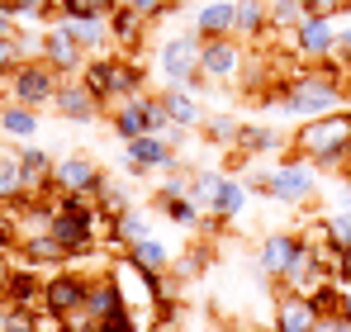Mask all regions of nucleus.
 <instances>
[{"label": "nucleus", "instance_id": "nucleus-1", "mask_svg": "<svg viewBox=\"0 0 351 332\" xmlns=\"http://www.w3.org/2000/svg\"><path fill=\"white\" fill-rule=\"evenodd\" d=\"M294 152H304L308 162H347L351 157V114H318V119H304L299 123V138H294Z\"/></svg>", "mask_w": 351, "mask_h": 332}, {"label": "nucleus", "instance_id": "nucleus-2", "mask_svg": "<svg viewBox=\"0 0 351 332\" xmlns=\"http://www.w3.org/2000/svg\"><path fill=\"white\" fill-rule=\"evenodd\" d=\"M81 86L100 100V105H110V100H128V95H143V71L128 62V57H90L86 67H81Z\"/></svg>", "mask_w": 351, "mask_h": 332}, {"label": "nucleus", "instance_id": "nucleus-3", "mask_svg": "<svg viewBox=\"0 0 351 332\" xmlns=\"http://www.w3.org/2000/svg\"><path fill=\"white\" fill-rule=\"evenodd\" d=\"M337 81H342V67H323V71H304L299 81H290L285 91V110L299 119H318V114L337 110Z\"/></svg>", "mask_w": 351, "mask_h": 332}, {"label": "nucleus", "instance_id": "nucleus-4", "mask_svg": "<svg viewBox=\"0 0 351 332\" xmlns=\"http://www.w3.org/2000/svg\"><path fill=\"white\" fill-rule=\"evenodd\" d=\"M10 91H14L19 105L38 110V105H53V100H58L62 76L48 67V62H19V67L10 71Z\"/></svg>", "mask_w": 351, "mask_h": 332}, {"label": "nucleus", "instance_id": "nucleus-5", "mask_svg": "<svg viewBox=\"0 0 351 332\" xmlns=\"http://www.w3.org/2000/svg\"><path fill=\"white\" fill-rule=\"evenodd\" d=\"M199 34H180V38H167L162 43V76L171 86H195L199 76Z\"/></svg>", "mask_w": 351, "mask_h": 332}, {"label": "nucleus", "instance_id": "nucleus-6", "mask_svg": "<svg viewBox=\"0 0 351 332\" xmlns=\"http://www.w3.org/2000/svg\"><path fill=\"white\" fill-rule=\"evenodd\" d=\"M242 43H237L233 34L228 38H204L199 43V76H209V81H237L242 76Z\"/></svg>", "mask_w": 351, "mask_h": 332}, {"label": "nucleus", "instance_id": "nucleus-7", "mask_svg": "<svg viewBox=\"0 0 351 332\" xmlns=\"http://www.w3.org/2000/svg\"><path fill=\"white\" fill-rule=\"evenodd\" d=\"M43 285L48 280H38V266L10 271L5 289H0V313H34V309H43Z\"/></svg>", "mask_w": 351, "mask_h": 332}, {"label": "nucleus", "instance_id": "nucleus-8", "mask_svg": "<svg viewBox=\"0 0 351 332\" xmlns=\"http://www.w3.org/2000/svg\"><path fill=\"white\" fill-rule=\"evenodd\" d=\"M86 285L90 276H81V271H58V276L43 285V313H71V309H81L86 304Z\"/></svg>", "mask_w": 351, "mask_h": 332}, {"label": "nucleus", "instance_id": "nucleus-9", "mask_svg": "<svg viewBox=\"0 0 351 332\" xmlns=\"http://www.w3.org/2000/svg\"><path fill=\"white\" fill-rule=\"evenodd\" d=\"M100 166L90 157H62L53 166V190H66V195H95L100 190Z\"/></svg>", "mask_w": 351, "mask_h": 332}, {"label": "nucleus", "instance_id": "nucleus-10", "mask_svg": "<svg viewBox=\"0 0 351 332\" xmlns=\"http://www.w3.org/2000/svg\"><path fill=\"white\" fill-rule=\"evenodd\" d=\"M38 53H43V62H48L58 76H71V71H81V67L90 62V53H86V48H81V43H76L62 24L48 34V38H43V43H38Z\"/></svg>", "mask_w": 351, "mask_h": 332}, {"label": "nucleus", "instance_id": "nucleus-11", "mask_svg": "<svg viewBox=\"0 0 351 332\" xmlns=\"http://www.w3.org/2000/svg\"><path fill=\"white\" fill-rule=\"evenodd\" d=\"M266 195H276V200H285V204H299V200H308L313 195V171L308 166H276L271 176H266Z\"/></svg>", "mask_w": 351, "mask_h": 332}, {"label": "nucleus", "instance_id": "nucleus-12", "mask_svg": "<svg viewBox=\"0 0 351 332\" xmlns=\"http://www.w3.org/2000/svg\"><path fill=\"white\" fill-rule=\"evenodd\" d=\"M294 48L304 57L337 53V19H304V24L294 29Z\"/></svg>", "mask_w": 351, "mask_h": 332}, {"label": "nucleus", "instance_id": "nucleus-13", "mask_svg": "<svg viewBox=\"0 0 351 332\" xmlns=\"http://www.w3.org/2000/svg\"><path fill=\"white\" fill-rule=\"evenodd\" d=\"M128 166L133 171H152V166H176V147L162 133H143V138H128Z\"/></svg>", "mask_w": 351, "mask_h": 332}, {"label": "nucleus", "instance_id": "nucleus-14", "mask_svg": "<svg viewBox=\"0 0 351 332\" xmlns=\"http://www.w3.org/2000/svg\"><path fill=\"white\" fill-rule=\"evenodd\" d=\"M318 313L308 304V294H280V309H276V332H313Z\"/></svg>", "mask_w": 351, "mask_h": 332}, {"label": "nucleus", "instance_id": "nucleus-15", "mask_svg": "<svg viewBox=\"0 0 351 332\" xmlns=\"http://www.w3.org/2000/svg\"><path fill=\"white\" fill-rule=\"evenodd\" d=\"M237 24V5L233 0H209L199 14H195V34L199 38H228Z\"/></svg>", "mask_w": 351, "mask_h": 332}, {"label": "nucleus", "instance_id": "nucleus-16", "mask_svg": "<svg viewBox=\"0 0 351 332\" xmlns=\"http://www.w3.org/2000/svg\"><path fill=\"white\" fill-rule=\"evenodd\" d=\"M86 309H90V313H100V318H114L119 309H128V304H123V294H119L114 271L90 276V285H86Z\"/></svg>", "mask_w": 351, "mask_h": 332}, {"label": "nucleus", "instance_id": "nucleus-17", "mask_svg": "<svg viewBox=\"0 0 351 332\" xmlns=\"http://www.w3.org/2000/svg\"><path fill=\"white\" fill-rule=\"evenodd\" d=\"M299 247H304V242H299V237H290V233H276V237H266V242H261V271L280 280L285 271H290V261L299 257Z\"/></svg>", "mask_w": 351, "mask_h": 332}, {"label": "nucleus", "instance_id": "nucleus-18", "mask_svg": "<svg viewBox=\"0 0 351 332\" xmlns=\"http://www.w3.org/2000/svg\"><path fill=\"white\" fill-rule=\"evenodd\" d=\"M53 157L48 152H38V147H24L19 152V171H24V190L29 195H48L53 190Z\"/></svg>", "mask_w": 351, "mask_h": 332}, {"label": "nucleus", "instance_id": "nucleus-19", "mask_svg": "<svg viewBox=\"0 0 351 332\" xmlns=\"http://www.w3.org/2000/svg\"><path fill=\"white\" fill-rule=\"evenodd\" d=\"M14 247H19L24 266H58V261H66V247H62L53 233H34V237H19Z\"/></svg>", "mask_w": 351, "mask_h": 332}, {"label": "nucleus", "instance_id": "nucleus-20", "mask_svg": "<svg viewBox=\"0 0 351 332\" xmlns=\"http://www.w3.org/2000/svg\"><path fill=\"white\" fill-rule=\"evenodd\" d=\"M62 29L86 48V53H105L110 43H114V34H110V19H66L62 14Z\"/></svg>", "mask_w": 351, "mask_h": 332}, {"label": "nucleus", "instance_id": "nucleus-21", "mask_svg": "<svg viewBox=\"0 0 351 332\" xmlns=\"http://www.w3.org/2000/svg\"><path fill=\"white\" fill-rule=\"evenodd\" d=\"M53 105H58L62 119H76V123H90V119L100 114V100H95V95H90L86 86H62Z\"/></svg>", "mask_w": 351, "mask_h": 332}, {"label": "nucleus", "instance_id": "nucleus-22", "mask_svg": "<svg viewBox=\"0 0 351 332\" xmlns=\"http://www.w3.org/2000/svg\"><path fill=\"white\" fill-rule=\"evenodd\" d=\"M110 34H114L119 48H138V43H143V34H147V19H143L133 5H119L114 14H110Z\"/></svg>", "mask_w": 351, "mask_h": 332}, {"label": "nucleus", "instance_id": "nucleus-23", "mask_svg": "<svg viewBox=\"0 0 351 332\" xmlns=\"http://www.w3.org/2000/svg\"><path fill=\"white\" fill-rule=\"evenodd\" d=\"M162 105L171 114V123H180V128L204 123V110H199V100L190 95V86H171V95H162Z\"/></svg>", "mask_w": 351, "mask_h": 332}, {"label": "nucleus", "instance_id": "nucleus-24", "mask_svg": "<svg viewBox=\"0 0 351 332\" xmlns=\"http://www.w3.org/2000/svg\"><path fill=\"white\" fill-rule=\"evenodd\" d=\"M114 133L123 138V143L147 133V119H143V95H128V100H119V110H114Z\"/></svg>", "mask_w": 351, "mask_h": 332}, {"label": "nucleus", "instance_id": "nucleus-25", "mask_svg": "<svg viewBox=\"0 0 351 332\" xmlns=\"http://www.w3.org/2000/svg\"><path fill=\"white\" fill-rule=\"evenodd\" d=\"M242 204H247V185H242V180H223L219 195H214V204H209V214L219 223H233L237 214H242Z\"/></svg>", "mask_w": 351, "mask_h": 332}, {"label": "nucleus", "instance_id": "nucleus-26", "mask_svg": "<svg viewBox=\"0 0 351 332\" xmlns=\"http://www.w3.org/2000/svg\"><path fill=\"white\" fill-rule=\"evenodd\" d=\"M0 128H5L10 138H19V143H24V138H34V133H38V110H29V105H19V100H14V105H5V110H0Z\"/></svg>", "mask_w": 351, "mask_h": 332}, {"label": "nucleus", "instance_id": "nucleus-27", "mask_svg": "<svg viewBox=\"0 0 351 332\" xmlns=\"http://www.w3.org/2000/svg\"><path fill=\"white\" fill-rule=\"evenodd\" d=\"M233 5H237L233 34H242V38H261V29L271 24V14H266V0H233Z\"/></svg>", "mask_w": 351, "mask_h": 332}, {"label": "nucleus", "instance_id": "nucleus-28", "mask_svg": "<svg viewBox=\"0 0 351 332\" xmlns=\"http://www.w3.org/2000/svg\"><path fill=\"white\" fill-rule=\"evenodd\" d=\"M128 257H133L138 266H147V271H167V266H171V247H162L152 233H147V237H138V242L128 247Z\"/></svg>", "mask_w": 351, "mask_h": 332}, {"label": "nucleus", "instance_id": "nucleus-29", "mask_svg": "<svg viewBox=\"0 0 351 332\" xmlns=\"http://www.w3.org/2000/svg\"><path fill=\"white\" fill-rule=\"evenodd\" d=\"M266 14H271V29H285V34H294L308 19L304 0H266Z\"/></svg>", "mask_w": 351, "mask_h": 332}, {"label": "nucleus", "instance_id": "nucleus-30", "mask_svg": "<svg viewBox=\"0 0 351 332\" xmlns=\"http://www.w3.org/2000/svg\"><path fill=\"white\" fill-rule=\"evenodd\" d=\"M237 147L242 152H271V147H280V133L276 128H261V123H242L237 128Z\"/></svg>", "mask_w": 351, "mask_h": 332}, {"label": "nucleus", "instance_id": "nucleus-31", "mask_svg": "<svg viewBox=\"0 0 351 332\" xmlns=\"http://www.w3.org/2000/svg\"><path fill=\"white\" fill-rule=\"evenodd\" d=\"M119 10V0H62L66 19H110Z\"/></svg>", "mask_w": 351, "mask_h": 332}, {"label": "nucleus", "instance_id": "nucleus-32", "mask_svg": "<svg viewBox=\"0 0 351 332\" xmlns=\"http://www.w3.org/2000/svg\"><path fill=\"white\" fill-rule=\"evenodd\" d=\"M24 195V171H19V152H0V200Z\"/></svg>", "mask_w": 351, "mask_h": 332}, {"label": "nucleus", "instance_id": "nucleus-33", "mask_svg": "<svg viewBox=\"0 0 351 332\" xmlns=\"http://www.w3.org/2000/svg\"><path fill=\"white\" fill-rule=\"evenodd\" d=\"M162 214L176 223V228H199V204L190 195H176V200H162Z\"/></svg>", "mask_w": 351, "mask_h": 332}, {"label": "nucleus", "instance_id": "nucleus-34", "mask_svg": "<svg viewBox=\"0 0 351 332\" xmlns=\"http://www.w3.org/2000/svg\"><path fill=\"white\" fill-rule=\"evenodd\" d=\"M29 53V38H0V76H10Z\"/></svg>", "mask_w": 351, "mask_h": 332}, {"label": "nucleus", "instance_id": "nucleus-35", "mask_svg": "<svg viewBox=\"0 0 351 332\" xmlns=\"http://www.w3.org/2000/svg\"><path fill=\"white\" fill-rule=\"evenodd\" d=\"M219 185H223V176H219V171H199V176L190 180V200H209V204H214Z\"/></svg>", "mask_w": 351, "mask_h": 332}, {"label": "nucleus", "instance_id": "nucleus-36", "mask_svg": "<svg viewBox=\"0 0 351 332\" xmlns=\"http://www.w3.org/2000/svg\"><path fill=\"white\" fill-rule=\"evenodd\" d=\"M304 10H308V19H337L351 10V0H308Z\"/></svg>", "mask_w": 351, "mask_h": 332}, {"label": "nucleus", "instance_id": "nucleus-37", "mask_svg": "<svg viewBox=\"0 0 351 332\" xmlns=\"http://www.w3.org/2000/svg\"><path fill=\"white\" fill-rule=\"evenodd\" d=\"M237 128H242V123H237V119H223V114L209 119V138H214V143H237Z\"/></svg>", "mask_w": 351, "mask_h": 332}, {"label": "nucleus", "instance_id": "nucleus-38", "mask_svg": "<svg viewBox=\"0 0 351 332\" xmlns=\"http://www.w3.org/2000/svg\"><path fill=\"white\" fill-rule=\"evenodd\" d=\"M119 5H133L147 24H152V19H162V14H171V0H119Z\"/></svg>", "mask_w": 351, "mask_h": 332}, {"label": "nucleus", "instance_id": "nucleus-39", "mask_svg": "<svg viewBox=\"0 0 351 332\" xmlns=\"http://www.w3.org/2000/svg\"><path fill=\"white\" fill-rule=\"evenodd\" d=\"M328 228H332L337 247H347V242H351V209H342V214H328Z\"/></svg>", "mask_w": 351, "mask_h": 332}, {"label": "nucleus", "instance_id": "nucleus-40", "mask_svg": "<svg viewBox=\"0 0 351 332\" xmlns=\"http://www.w3.org/2000/svg\"><path fill=\"white\" fill-rule=\"evenodd\" d=\"M0 332H43V328H38V318H34V313H10Z\"/></svg>", "mask_w": 351, "mask_h": 332}, {"label": "nucleus", "instance_id": "nucleus-41", "mask_svg": "<svg viewBox=\"0 0 351 332\" xmlns=\"http://www.w3.org/2000/svg\"><path fill=\"white\" fill-rule=\"evenodd\" d=\"M313 332H351V318L347 313H332V318H318Z\"/></svg>", "mask_w": 351, "mask_h": 332}, {"label": "nucleus", "instance_id": "nucleus-42", "mask_svg": "<svg viewBox=\"0 0 351 332\" xmlns=\"http://www.w3.org/2000/svg\"><path fill=\"white\" fill-rule=\"evenodd\" d=\"M337 280H351V242L342 247V257H337V271H332Z\"/></svg>", "mask_w": 351, "mask_h": 332}, {"label": "nucleus", "instance_id": "nucleus-43", "mask_svg": "<svg viewBox=\"0 0 351 332\" xmlns=\"http://www.w3.org/2000/svg\"><path fill=\"white\" fill-rule=\"evenodd\" d=\"M24 5H29V0H0V10H10V14H19Z\"/></svg>", "mask_w": 351, "mask_h": 332}, {"label": "nucleus", "instance_id": "nucleus-44", "mask_svg": "<svg viewBox=\"0 0 351 332\" xmlns=\"http://www.w3.org/2000/svg\"><path fill=\"white\" fill-rule=\"evenodd\" d=\"M5 280H10V271H5V261H0V289H5Z\"/></svg>", "mask_w": 351, "mask_h": 332}, {"label": "nucleus", "instance_id": "nucleus-45", "mask_svg": "<svg viewBox=\"0 0 351 332\" xmlns=\"http://www.w3.org/2000/svg\"><path fill=\"white\" fill-rule=\"evenodd\" d=\"M347 185H351V162H347Z\"/></svg>", "mask_w": 351, "mask_h": 332}, {"label": "nucleus", "instance_id": "nucleus-46", "mask_svg": "<svg viewBox=\"0 0 351 332\" xmlns=\"http://www.w3.org/2000/svg\"><path fill=\"white\" fill-rule=\"evenodd\" d=\"M304 5H308V0H304Z\"/></svg>", "mask_w": 351, "mask_h": 332}, {"label": "nucleus", "instance_id": "nucleus-47", "mask_svg": "<svg viewBox=\"0 0 351 332\" xmlns=\"http://www.w3.org/2000/svg\"><path fill=\"white\" fill-rule=\"evenodd\" d=\"M0 133H5V128H0Z\"/></svg>", "mask_w": 351, "mask_h": 332}]
</instances>
